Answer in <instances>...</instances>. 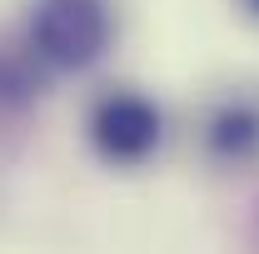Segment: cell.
<instances>
[{
	"instance_id": "6da1fadb",
	"label": "cell",
	"mask_w": 259,
	"mask_h": 254,
	"mask_svg": "<svg viewBox=\"0 0 259 254\" xmlns=\"http://www.w3.org/2000/svg\"><path fill=\"white\" fill-rule=\"evenodd\" d=\"M110 5L105 0H35L30 45L55 70H90L110 45Z\"/></svg>"
},
{
	"instance_id": "277c9868",
	"label": "cell",
	"mask_w": 259,
	"mask_h": 254,
	"mask_svg": "<svg viewBox=\"0 0 259 254\" xmlns=\"http://www.w3.org/2000/svg\"><path fill=\"white\" fill-rule=\"evenodd\" d=\"M244 5H249V10H254V15H259V0H244Z\"/></svg>"
},
{
	"instance_id": "7a4b0ae2",
	"label": "cell",
	"mask_w": 259,
	"mask_h": 254,
	"mask_svg": "<svg viewBox=\"0 0 259 254\" xmlns=\"http://www.w3.org/2000/svg\"><path fill=\"white\" fill-rule=\"evenodd\" d=\"M164 140V115L155 100L115 90L90 110V145L105 164H140L160 150Z\"/></svg>"
},
{
	"instance_id": "3957f363",
	"label": "cell",
	"mask_w": 259,
	"mask_h": 254,
	"mask_svg": "<svg viewBox=\"0 0 259 254\" xmlns=\"http://www.w3.org/2000/svg\"><path fill=\"white\" fill-rule=\"evenodd\" d=\"M204 145L214 159H234V164L259 155V105L254 100H225L204 125Z\"/></svg>"
}]
</instances>
